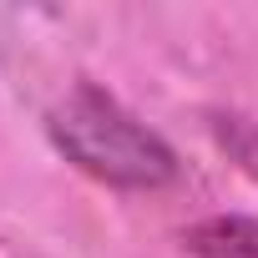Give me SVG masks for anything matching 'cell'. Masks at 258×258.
<instances>
[{"mask_svg":"<svg viewBox=\"0 0 258 258\" xmlns=\"http://www.w3.org/2000/svg\"><path fill=\"white\" fill-rule=\"evenodd\" d=\"M182 248L192 258H258V218L248 213H218L182 233Z\"/></svg>","mask_w":258,"mask_h":258,"instance_id":"cell-2","label":"cell"},{"mask_svg":"<svg viewBox=\"0 0 258 258\" xmlns=\"http://www.w3.org/2000/svg\"><path fill=\"white\" fill-rule=\"evenodd\" d=\"M46 137L76 172L116 192H162L182 177V157L172 152V142L96 81H76L51 106Z\"/></svg>","mask_w":258,"mask_h":258,"instance_id":"cell-1","label":"cell"},{"mask_svg":"<svg viewBox=\"0 0 258 258\" xmlns=\"http://www.w3.org/2000/svg\"><path fill=\"white\" fill-rule=\"evenodd\" d=\"M213 142L258 187V121H248V116H213Z\"/></svg>","mask_w":258,"mask_h":258,"instance_id":"cell-3","label":"cell"}]
</instances>
